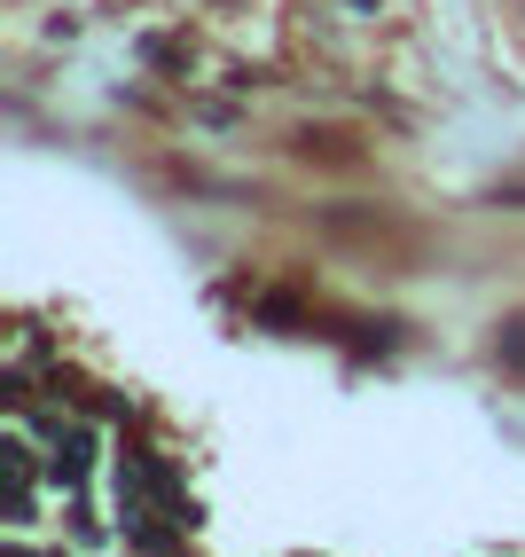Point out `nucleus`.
Wrapping results in <instances>:
<instances>
[{"label": "nucleus", "instance_id": "1", "mask_svg": "<svg viewBox=\"0 0 525 557\" xmlns=\"http://www.w3.org/2000/svg\"><path fill=\"white\" fill-rule=\"evenodd\" d=\"M118 527L134 549H173L197 527V503L180 495V479L158 448H118Z\"/></svg>", "mask_w": 525, "mask_h": 557}, {"label": "nucleus", "instance_id": "3", "mask_svg": "<svg viewBox=\"0 0 525 557\" xmlns=\"http://www.w3.org/2000/svg\"><path fill=\"white\" fill-rule=\"evenodd\" d=\"M87 471H95V432L48 417V479H55V487H79Z\"/></svg>", "mask_w": 525, "mask_h": 557}, {"label": "nucleus", "instance_id": "2", "mask_svg": "<svg viewBox=\"0 0 525 557\" xmlns=\"http://www.w3.org/2000/svg\"><path fill=\"white\" fill-rule=\"evenodd\" d=\"M0 487H9V527H32V510H40V463H32L24 432H0Z\"/></svg>", "mask_w": 525, "mask_h": 557}]
</instances>
